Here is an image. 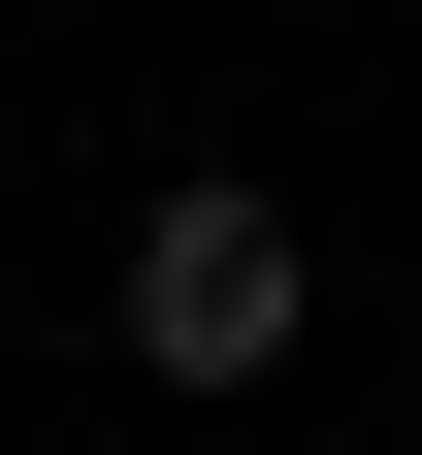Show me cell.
I'll list each match as a JSON object with an SVG mask.
<instances>
[{
	"mask_svg": "<svg viewBox=\"0 0 422 455\" xmlns=\"http://www.w3.org/2000/svg\"><path fill=\"white\" fill-rule=\"evenodd\" d=\"M292 325H325L292 196H131V358H163V390H260Z\"/></svg>",
	"mask_w": 422,
	"mask_h": 455,
	"instance_id": "cell-1",
	"label": "cell"
}]
</instances>
